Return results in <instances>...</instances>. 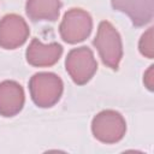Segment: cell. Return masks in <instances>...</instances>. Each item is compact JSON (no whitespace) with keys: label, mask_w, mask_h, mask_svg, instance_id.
I'll use <instances>...</instances> for the list:
<instances>
[{"label":"cell","mask_w":154,"mask_h":154,"mask_svg":"<svg viewBox=\"0 0 154 154\" xmlns=\"http://www.w3.org/2000/svg\"><path fill=\"white\" fill-rule=\"evenodd\" d=\"M93 43L96 47L102 63L108 67L117 70L123 57V45L120 35L116 28L109 22L102 20L99 24Z\"/></svg>","instance_id":"6da1fadb"},{"label":"cell","mask_w":154,"mask_h":154,"mask_svg":"<svg viewBox=\"0 0 154 154\" xmlns=\"http://www.w3.org/2000/svg\"><path fill=\"white\" fill-rule=\"evenodd\" d=\"M29 90L32 101L38 107H52L63 93V81L52 72H40L31 77Z\"/></svg>","instance_id":"7a4b0ae2"},{"label":"cell","mask_w":154,"mask_h":154,"mask_svg":"<svg viewBox=\"0 0 154 154\" xmlns=\"http://www.w3.org/2000/svg\"><path fill=\"white\" fill-rule=\"evenodd\" d=\"M91 131L94 137L100 142L116 143L124 137L126 124L120 113L106 109L94 117L91 122Z\"/></svg>","instance_id":"3957f363"},{"label":"cell","mask_w":154,"mask_h":154,"mask_svg":"<svg viewBox=\"0 0 154 154\" xmlns=\"http://www.w3.org/2000/svg\"><path fill=\"white\" fill-rule=\"evenodd\" d=\"M93 29L90 14L82 8H71L65 14L59 26L61 38L67 43H77L85 40Z\"/></svg>","instance_id":"277c9868"},{"label":"cell","mask_w":154,"mask_h":154,"mask_svg":"<svg viewBox=\"0 0 154 154\" xmlns=\"http://www.w3.org/2000/svg\"><path fill=\"white\" fill-rule=\"evenodd\" d=\"M66 71L76 84H85L96 72L97 63L91 49L88 47L73 48L69 52L65 61Z\"/></svg>","instance_id":"5b68a950"},{"label":"cell","mask_w":154,"mask_h":154,"mask_svg":"<svg viewBox=\"0 0 154 154\" xmlns=\"http://www.w3.org/2000/svg\"><path fill=\"white\" fill-rule=\"evenodd\" d=\"M29 36L26 22L18 14H6L0 20V47L14 49L22 46Z\"/></svg>","instance_id":"8992f818"},{"label":"cell","mask_w":154,"mask_h":154,"mask_svg":"<svg viewBox=\"0 0 154 154\" xmlns=\"http://www.w3.org/2000/svg\"><path fill=\"white\" fill-rule=\"evenodd\" d=\"M63 54V47L59 43H42L34 38L26 49V60L30 65L37 67H47L54 65Z\"/></svg>","instance_id":"52a82bcc"},{"label":"cell","mask_w":154,"mask_h":154,"mask_svg":"<svg viewBox=\"0 0 154 154\" xmlns=\"http://www.w3.org/2000/svg\"><path fill=\"white\" fill-rule=\"evenodd\" d=\"M112 7L125 13L131 22L137 25H144L153 19V0H111Z\"/></svg>","instance_id":"ba28073f"},{"label":"cell","mask_w":154,"mask_h":154,"mask_svg":"<svg viewBox=\"0 0 154 154\" xmlns=\"http://www.w3.org/2000/svg\"><path fill=\"white\" fill-rule=\"evenodd\" d=\"M24 105V90L14 81L0 83V116L13 117L20 112Z\"/></svg>","instance_id":"9c48e42d"},{"label":"cell","mask_w":154,"mask_h":154,"mask_svg":"<svg viewBox=\"0 0 154 154\" xmlns=\"http://www.w3.org/2000/svg\"><path fill=\"white\" fill-rule=\"evenodd\" d=\"M60 6V0H28L25 10L28 17L34 22H54L59 17Z\"/></svg>","instance_id":"30bf717a"},{"label":"cell","mask_w":154,"mask_h":154,"mask_svg":"<svg viewBox=\"0 0 154 154\" xmlns=\"http://www.w3.org/2000/svg\"><path fill=\"white\" fill-rule=\"evenodd\" d=\"M138 48L142 55H144L148 59H153L154 57V35H153V28H149L141 37Z\"/></svg>","instance_id":"8fae6325"},{"label":"cell","mask_w":154,"mask_h":154,"mask_svg":"<svg viewBox=\"0 0 154 154\" xmlns=\"http://www.w3.org/2000/svg\"><path fill=\"white\" fill-rule=\"evenodd\" d=\"M143 82H144L146 87H147L150 91L154 89V66H153V65H150L149 69L144 72Z\"/></svg>","instance_id":"7c38bea8"}]
</instances>
